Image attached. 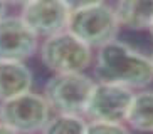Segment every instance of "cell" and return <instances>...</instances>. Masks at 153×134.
<instances>
[{
	"instance_id": "cell-1",
	"label": "cell",
	"mask_w": 153,
	"mask_h": 134,
	"mask_svg": "<svg viewBox=\"0 0 153 134\" xmlns=\"http://www.w3.org/2000/svg\"><path fill=\"white\" fill-rule=\"evenodd\" d=\"M96 77L101 82L141 89L153 80V64L152 59L141 55L126 44L111 40L99 47Z\"/></svg>"
},
{
	"instance_id": "cell-2",
	"label": "cell",
	"mask_w": 153,
	"mask_h": 134,
	"mask_svg": "<svg viewBox=\"0 0 153 134\" xmlns=\"http://www.w3.org/2000/svg\"><path fill=\"white\" fill-rule=\"evenodd\" d=\"M118 22L114 9L104 4H98L86 9L72 10L69 13L68 29L76 35L79 40H82L89 47H103L111 40H114L118 34Z\"/></svg>"
},
{
	"instance_id": "cell-3",
	"label": "cell",
	"mask_w": 153,
	"mask_h": 134,
	"mask_svg": "<svg viewBox=\"0 0 153 134\" xmlns=\"http://www.w3.org/2000/svg\"><path fill=\"white\" fill-rule=\"evenodd\" d=\"M94 82L81 72L56 74L47 82L44 97L52 109L61 114H77L86 112L93 92Z\"/></svg>"
},
{
	"instance_id": "cell-4",
	"label": "cell",
	"mask_w": 153,
	"mask_h": 134,
	"mask_svg": "<svg viewBox=\"0 0 153 134\" xmlns=\"http://www.w3.org/2000/svg\"><path fill=\"white\" fill-rule=\"evenodd\" d=\"M41 59L56 74L82 72L91 64V47L69 30H62L44 40Z\"/></svg>"
},
{
	"instance_id": "cell-5",
	"label": "cell",
	"mask_w": 153,
	"mask_h": 134,
	"mask_svg": "<svg viewBox=\"0 0 153 134\" xmlns=\"http://www.w3.org/2000/svg\"><path fill=\"white\" fill-rule=\"evenodd\" d=\"M51 119V106L45 97L30 91L2 102L0 121H4L19 134H32L42 131Z\"/></svg>"
},
{
	"instance_id": "cell-6",
	"label": "cell",
	"mask_w": 153,
	"mask_h": 134,
	"mask_svg": "<svg viewBox=\"0 0 153 134\" xmlns=\"http://www.w3.org/2000/svg\"><path fill=\"white\" fill-rule=\"evenodd\" d=\"M133 96L135 94L131 92L130 87L99 80L93 87L84 114L91 117V121L123 122L126 121Z\"/></svg>"
},
{
	"instance_id": "cell-7",
	"label": "cell",
	"mask_w": 153,
	"mask_h": 134,
	"mask_svg": "<svg viewBox=\"0 0 153 134\" xmlns=\"http://www.w3.org/2000/svg\"><path fill=\"white\" fill-rule=\"evenodd\" d=\"M69 13L62 0H30L22 9V20L37 37H51L68 29Z\"/></svg>"
},
{
	"instance_id": "cell-8",
	"label": "cell",
	"mask_w": 153,
	"mask_h": 134,
	"mask_svg": "<svg viewBox=\"0 0 153 134\" xmlns=\"http://www.w3.org/2000/svg\"><path fill=\"white\" fill-rule=\"evenodd\" d=\"M37 49V35L22 17L0 18V59L19 60L29 59Z\"/></svg>"
},
{
	"instance_id": "cell-9",
	"label": "cell",
	"mask_w": 153,
	"mask_h": 134,
	"mask_svg": "<svg viewBox=\"0 0 153 134\" xmlns=\"http://www.w3.org/2000/svg\"><path fill=\"white\" fill-rule=\"evenodd\" d=\"M32 74L19 60H2L0 59V101L20 96L30 91Z\"/></svg>"
},
{
	"instance_id": "cell-10",
	"label": "cell",
	"mask_w": 153,
	"mask_h": 134,
	"mask_svg": "<svg viewBox=\"0 0 153 134\" xmlns=\"http://www.w3.org/2000/svg\"><path fill=\"white\" fill-rule=\"evenodd\" d=\"M114 12L120 25L126 29H150L153 24V0H120Z\"/></svg>"
},
{
	"instance_id": "cell-11",
	"label": "cell",
	"mask_w": 153,
	"mask_h": 134,
	"mask_svg": "<svg viewBox=\"0 0 153 134\" xmlns=\"http://www.w3.org/2000/svg\"><path fill=\"white\" fill-rule=\"evenodd\" d=\"M128 124L136 131H153V91H143L133 96L126 116Z\"/></svg>"
},
{
	"instance_id": "cell-12",
	"label": "cell",
	"mask_w": 153,
	"mask_h": 134,
	"mask_svg": "<svg viewBox=\"0 0 153 134\" xmlns=\"http://www.w3.org/2000/svg\"><path fill=\"white\" fill-rule=\"evenodd\" d=\"M86 122L77 114H61L47 121L44 134H86Z\"/></svg>"
},
{
	"instance_id": "cell-13",
	"label": "cell",
	"mask_w": 153,
	"mask_h": 134,
	"mask_svg": "<svg viewBox=\"0 0 153 134\" xmlns=\"http://www.w3.org/2000/svg\"><path fill=\"white\" fill-rule=\"evenodd\" d=\"M86 134H130L121 122H106V121H91L86 126Z\"/></svg>"
},
{
	"instance_id": "cell-14",
	"label": "cell",
	"mask_w": 153,
	"mask_h": 134,
	"mask_svg": "<svg viewBox=\"0 0 153 134\" xmlns=\"http://www.w3.org/2000/svg\"><path fill=\"white\" fill-rule=\"evenodd\" d=\"M64 5L69 10H79V9H86V7H93V5L103 4V0H62Z\"/></svg>"
},
{
	"instance_id": "cell-15",
	"label": "cell",
	"mask_w": 153,
	"mask_h": 134,
	"mask_svg": "<svg viewBox=\"0 0 153 134\" xmlns=\"http://www.w3.org/2000/svg\"><path fill=\"white\" fill-rule=\"evenodd\" d=\"M0 134H19V133L14 131L10 126H7L4 121H0Z\"/></svg>"
},
{
	"instance_id": "cell-16",
	"label": "cell",
	"mask_w": 153,
	"mask_h": 134,
	"mask_svg": "<svg viewBox=\"0 0 153 134\" xmlns=\"http://www.w3.org/2000/svg\"><path fill=\"white\" fill-rule=\"evenodd\" d=\"M5 2H7V4H14V5H25V4H29V2H30V0H5Z\"/></svg>"
},
{
	"instance_id": "cell-17",
	"label": "cell",
	"mask_w": 153,
	"mask_h": 134,
	"mask_svg": "<svg viewBox=\"0 0 153 134\" xmlns=\"http://www.w3.org/2000/svg\"><path fill=\"white\" fill-rule=\"evenodd\" d=\"M5 4H7L5 0H0V18L4 17V13H5Z\"/></svg>"
},
{
	"instance_id": "cell-18",
	"label": "cell",
	"mask_w": 153,
	"mask_h": 134,
	"mask_svg": "<svg viewBox=\"0 0 153 134\" xmlns=\"http://www.w3.org/2000/svg\"><path fill=\"white\" fill-rule=\"evenodd\" d=\"M150 30H152V35H153V24H152V27H150Z\"/></svg>"
},
{
	"instance_id": "cell-19",
	"label": "cell",
	"mask_w": 153,
	"mask_h": 134,
	"mask_svg": "<svg viewBox=\"0 0 153 134\" xmlns=\"http://www.w3.org/2000/svg\"><path fill=\"white\" fill-rule=\"evenodd\" d=\"M152 64H153V55H152Z\"/></svg>"
}]
</instances>
